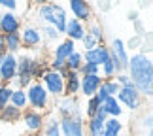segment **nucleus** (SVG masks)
<instances>
[{"label": "nucleus", "mask_w": 153, "mask_h": 136, "mask_svg": "<svg viewBox=\"0 0 153 136\" xmlns=\"http://www.w3.org/2000/svg\"><path fill=\"white\" fill-rule=\"evenodd\" d=\"M125 72L142 97H153V59L148 53H132L128 57V66Z\"/></svg>", "instance_id": "obj_1"}, {"label": "nucleus", "mask_w": 153, "mask_h": 136, "mask_svg": "<svg viewBox=\"0 0 153 136\" xmlns=\"http://www.w3.org/2000/svg\"><path fill=\"white\" fill-rule=\"evenodd\" d=\"M48 70V64H44L40 59L32 55H17V76L10 83L11 89H27L32 81H40L42 74Z\"/></svg>", "instance_id": "obj_2"}, {"label": "nucleus", "mask_w": 153, "mask_h": 136, "mask_svg": "<svg viewBox=\"0 0 153 136\" xmlns=\"http://www.w3.org/2000/svg\"><path fill=\"white\" fill-rule=\"evenodd\" d=\"M36 17L38 21H42V25H49L53 28H57L61 34H64L68 21V13L64 10V6L57 2H44L36 6Z\"/></svg>", "instance_id": "obj_3"}, {"label": "nucleus", "mask_w": 153, "mask_h": 136, "mask_svg": "<svg viewBox=\"0 0 153 136\" xmlns=\"http://www.w3.org/2000/svg\"><path fill=\"white\" fill-rule=\"evenodd\" d=\"M27 93V100H28V108L36 110V111H44L49 108V94L44 89V85L40 81H32L30 85L25 89Z\"/></svg>", "instance_id": "obj_4"}, {"label": "nucleus", "mask_w": 153, "mask_h": 136, "mask_svg": "<svg viewBox=\"0 0 153 136\" xmlns=\"http://www.w3.org/2000/svg\"><path fill=\"white\" fill-rule=\"evenodd\" d=\"M40 83L44 85V89L48 91L49 97H55V98L64 97V78L59 72H53V70L48 68L40 78Z\"/></svg>", "instance_id": "obj_5"}, {"label": "nucleus", "mask_w": 153, "mask_h": 136, "mask_svg": "<svg viewBox=\"0 0 153 136\" xmlns=\"http://www.w3.org/2000/svg\"><path fill=\"white\" fill-rule=\"evenodd\" d=\"M117 102L123 106V110H131V111H136L142 108V94L136 91L134 85H127V87H121L119 93H117Z\"/></svg>", "instance_id": "obj_6"}, {"label": "nucleus", "mask_w": 153, "mask_h": 136, "mask_svg": "<svg viewBox=\"0 0 153 136\" xmlns=\"http://www.w3.org/2000/svg\"><path fill=\"white\" fill-rule=\"evenodd\" d=\"M57 111L61 115V119H64V117H83L85 119V111L79 106L76 97H66L64 94V97L57 98Z\"/></svg>", "instance_id": "obj_7"}, {"label": "nucleus", "mask_w": 153, "mask_h": 136, "mask_svg": "<svg viewBox=\"0 0 153 136\" xmlns=\"http://www.w3.org/2000/svg\"><path fill=\"white\" fill-rule=\"evenodd\" d=\"M19 38H21V45L25 47V49H38V47L44 44L42 32H40L38 25H32V23H27V25L21 27Z\"/></svg>", "instance_id": "obj_8"}, {"label": "nucleus", "mask_w": 153, "mask_h": 136, "mask_svg": "<svg viewBox=\"0 0 153 136\" xmlns=\"http://www.w3.org/2000/svg\"><path fill=\"white\" fill-rule=\"evenodd\" d=\"M61 136H85V119L83 117H64L59 119Z\"/></svg>", "instance_id": "obj_9"}, {"label": "nucleus", "mask_w": 153, "mask_h": 136, "mask_svg": "<svg viewBox=\"0 0 153 136\" xmlns=\"http://www.w3.org/2000/svg\"><path fill=\"white\" fill-rule=\"evenodd\" d=\"M108 49H110V57L115 61V64L119 66L123 72L127 70V66H128V49H127V45H125V42H123L121 38H114L111 40V44L108 45Z\"/></svg>", "instance_id": "obj_10"}, {"label": "nucleus", "mask_w": 153, "mask_h": 136, "mask_svg": "<svg viewBox=\"0 0 153 136\" xmlns=\"http://www.w3.org/2000/svg\"><path fill=\"white\" fill-rule=\"evenodd\" d=\"M21 119L23 123H25V127H27V131L36 136L38 132H42V129H44V123H45V115H44V111H36V110H30V108H27V110H23V115H21Z\"/></svg>", "instance_id": "obj_11"}, {"label": "nucleus", "mask_w": 153, "mask_h": 136, "mask_svg": "<svg viewBox=\"0 0 153 136\" xmlns=\"http://www.w3.org/2000/svg\"><path fill=\"white\" fill-rule=\"evenodd\" d=\"M17 76V55L13 53H6L0 64V81L4 85H10Z\"/></svg>", "instance_id": "obj_12"}, {"label": "nucleus", "mask_w": 153, "mask_h": 136, "mask_svg": "<svg viewBox=\"0 0 153 136\" xmlns=\"http://www.w3.org/2000/svg\"><path fill=\"white\" fill-rule=\"evenodd\" d=\"M23 27L21 17L13 11H2L0 15V34L8 36V34H17Z\"/></svg>", "instance_id": "obj_13"}, {"label": "nucleus", "mask_w": 153, "mask_h": 136, "mask_svg": "<svg viewBox=\"0 0 153 136\" xmlns=\"http://www.w3.org/2000/svg\"><path fill=\"white\" fill-rule=\"evenodd\" d=\"M110 61V49H108V45H97L95 49H89V51H83V62H91V64H95V66H104L106 62Z\"/></svg>", "instance_id": "obj_14"}, {"label": "nucleus", "mask_w": 153, "mask_h": 136, "mask_svg": "<svg viewBox=\"0 0 153 136\" xmlns=\"http://www.w3.org/2000/svg\"><path fill=\"white\" fill-rule=\"evenodd\" d=\"M68 8L72 11L74 19H78L81 23H89L93 19V8H91L89 2H83V0H70Z\"/></svg>", "instance_id": "obj_15"}, {"label": "nucleus", "mask_w": 153, "mask_h": 136, "mask_svg": "<svg viewBox=\"0 0 153 136\" xmlns=\"http://www.w3.org/2000/svg\"><path fill=\"white\" fill-rule=\"evenodd\" d=\"M102 85V78L100 74L97 76H81V85H79V94H83L85 98H91L98 93Z\"/></svg>", "instance_id": "obj_16"}, {"label": "nucleus", "mask_w": 153, "mask_h": 136, "mask_svg": "<svg viewBox=\"0 0 153 136\" xmlns=\"http://www.w3.org/2000/svg\"><path fill=\"white\" fill-rule=\"evenodd\" d=\"M108 119V115L102 111V108L97 111L95 117L87 119L85 123V136H104V121Z\"/></svg>", "instance_id": "obj_17"}, {"label": "nucleus", "mask_w": 153, "mask_h": 136, "mask_svg": "<svg viewBox=\"0 0 153 136\" xmlns=\"http://www.w3.org/2000/svg\"><path fill=\"white\" fill-rule=\"evenodd\" d=\"M85 23H81L74 17H68L66 21V28H64V36L72 42H81V38L85 36Z\"/></svg>", "instance_id": "obj_18"}, {"label": "nucleus", "mask_w": 153, "mask_h": 136, "mask_svg": "<svg viewBox=\"0 0 153 136\" xmlns=\"http://www.w3.org/2000/svg\"><path fill=\"white\" fill-rule=\"evenodd\" d=\"M78 49L76 47V42H72V40H62V42H59L55 47H53V61H61V62H66V59L72 55V53Z\"/></svg>", "instance_id": "obj_19"}, {"label": "nucleus", "mask_w": 153, "mask_h": 136, "mask_svg": "<svg viewBox=\"0 0 153 136\" xmlns=\"http://www.w3.org/2000/svg\"><path fill=\"white\" fill-rule=\"evenodd\" d=\"M119 89H121V85L117 83L115 80H102V85H100V89H98V93L95 97L100 100V104H102L108 97H117Z\"/></svg>", "instance_id": "obj_20"}, {"label": "nucleus", "mask_w": 153, "mask_h": 136, "mask_svg": "<svg viewBox=\"0 0 153 136\" xmlns=\"http://www.w3.org/2000/svg\"><path fill=\"white\" fill-rule=\"evenodd\" d=\"M79 85H81L79 72H68L66 78H64V94H66V97L79 94Z\"/></svg>", "instance_id": "obj_21"}, {"label": "nucleus", "mask_w": 153, "mask_h": 136, "mask_svg": "<svg viewBox=\"0 0 153 136\" xmlns=\"http://www.w3.org/2000/svg\"><path fill=\"white\" fill-rule=\"evenodd\" d=\"M100 108H102V111L108 117H117V119H119V117L123 115V106L117 102V98L115 97H108L104 100V102L100 104Z\"/></svg>", "instance_id": "obj_22"}, {"label": "nucleus", "mask_w": 153, "mask_h": 136, "mask_svg": "<svg viewBox=\"0 0 153 136\" xmlns=\"http://www.w3.org/2000/svg\"><path fill=\"white\" fill-rule=\"evenodd\" d=\"M42 136H61L59 119L53 114L45 115V123H44V129H42Z\"/></svg>", "instance_id": "obj_23"}, {"label": "nucleus", "mask_w": 153, "mask_h": 136, "mask_svg": "<svg viewBox=\"0 0 153 136\" xmlns=\"http://www.w3.org/2000/svg\"><path fill=\"white\" fill-rule=\"evenodd\" d=\"M21 115H23L21 110H17L15 106L8 104L2 111H0V123H17L21 119Z\"/></svg>", "instance_id": "obj_24"}, {"label": "nucleus", "mask_w": 153, "mask_h": 136, "mask_svg": "<svg viewBox=\"0 0 153 136\" xmlns=\"http://www.w3.org/2000/svg\"><path fill=\"white\" fill-rule=\"evenodd\" d=\"M10 104L15 106L17 110H27L28 108V100H27V93L25 89H13L11 91V97H10Z\"/></svg>", "instance_id": "obj_25"}, {"label": "nucleus", "mask_w": 153, "mask_h": 136, "mask_svg": "<svg viewBox=\"0 0 153 136\" xmlns=\"http://www.w3.org/2000/svg\"><path fill=\"white\" fill-rule=\"evenodd\" d=\"M123 123L117 117H108L104 121V136H121Z\"/></svg>", "instance_id": "obj_26"}, {"label": "nucleus", "mask_w": 153, "mask_h": 136, "mask_svg": "<svg viewBox=\"0 0 153 136\" xmlns=\"http://www.w3.org/2000/svg\"><path fill=\"white\" fill-rule=\"evenodd\" d=\"M4 45H6V51H8V53H13V55H17V53L23 49L19 32H17V34H8V36H4Z\"/></svg>", "instance_id": "obj_27"}, {"label": "nucleus", "mask_w": 153, "mask_h": 136, "mask_svg": "<svg viewBox=\"0 0 153 136\" xmlns=\"http://www.w3.org/2000/svg\"><path fill=\"white\" fill-rule=\"evenodd\" d=\"M85 30H87V34H91L98 44L104 42V28H102V25H100V21H98V19H91L89 25L85 27Z\"/></svg>", "instance_id": "obj_28"}, {"label": "nucleus", "mask_w": 153, "mask_h": 136, "mask_svg": "<svg viewBox=\"0 0 153 136\" xmlns=\"http://www.w3.org/2000/svg\"><path fill=\"white\" fill-rule=\"evenodd\" d=\"M81 64H83V51L76 49L72 55L66 59V70L68 72H78L81 68Z\"/></svg>", "instance_id": "obj_29"}, {"label": "nucleus", "mask_w": 153, "mask_h": 136, "mask_svg": "<svg viewBox=\"0 0 153 136\" xmlns=\"http://www.w3.org/2000/svg\"><path fill=\"white\" fill-rule=\"evenodd\" d=\"M38 28H40V32H42V40H44V42H48V44L59 42V38H61V32H59L57 28L49 27V25H40Z\"/></svg>", "instance_id": "obj_30"}, {"label": "nucleus", "mask_w": 153, "mask_h": 136, "mask_svg": "<svg viewBox=\"0 0 153 136\" xmlns=\"http://www.w3.org/2000/svg\"><path fill=\"white\" fill-rule=\"evenodd\" d=\"M100 110V100H98L97 97H91V98H87V102H85V117L87 119H91V117H95L97 115V111Z\"/></svg>", "instance_id": "obj_31"}, {"label": "nucleus", "mask_w": 153, "mask_h": 136, "mask_svg": "<svg viewBox=\"0 0 153 136\" xmlns=\"http://www.w3.org/2000/svg\"><path fill=\"white\" fill-rule=\"evenodd\" d=\"M11 87L10 85H4V83H0V111H2L6 106L10 104V97H11Z\"/></svg>", "instance_id": "obj_32"}, {"label": "nucleus", "mask_w": 153, "mask_h": 136, "mask_svg": "<svg viewBox=\"0 0 153 136\" xmlns=\"http://www.w3.org/2000/svg\"><path fill=\"white\" fill-rule=\"evenodd\" d=\"M78 72H79V76H97V74H100V68L91 62H83Z\"/></svg>", "instance_id": "obj_33"}, {"label": "nucleus", "mask_w": 153, "mask_h": 136, "mask_svg": "<svg viewBox=\"0 0 153 136\" xmlns=\"http://www.w3.org/2000/svg\"><path fill=\"white\" fill-rule=\"evenodd\" d=\"M81 45H83V51H89V49H95V47H97V45H100V44H98L97 40L91 36V34H87V32H85V36L81 38Z\"/></svg>", "instance_id": "obj_34"}, {"label": "nucleus", "mask_w": 153, "mask_h": 136, "mask_svg": "<svg viewBox=\"0 0 153 136\" xmlns=\"http://www.w3.org/2000/svg\"><path fill=\"white\" fill-rule=\"evenodd\" d=\"M0 8H4V11H13V13H17L19 2L17 0H0Z\"/></svg>", "instance_id": "obj_35"}, {"label": "nucleus", "mask_w": 153, "mask_h": 136, "mask_svg": "<svg viewBox=\"0 0 153 136\" xmlns=\"http://www.w3.org/2000/svg\"><path fill=\"white\" fill-rule=\"evenodd\" d=\"M117 83H119L121 87H127V85H132V81H131V78H128V74L127 72H121V74H117L115 78H114Z\"/></svg>", "instance_id": "obj_36"}, {"label": "nucleus", "mask_w": 153, "mask_h": 136, "mask_svg": "<svg viewBox=\"0 0 153 136\" xmlns=\"http://www.w3.org/2000/svg\"><path fill=\"white\" fill-rule=\"evenodd\" d=\"M0 53H2V55L8 53V51H6V45H4V36H2V34H0Z\"/></svg>", "instance_id": "obj_37"}, {"label": "nucleus", "mask_w": 153, "mask_h": 136, "mask_svg": "<svg viewBox=\"0 0 153 136\" xmlns=\"http://www.w3.org/2000/svg\"><path fill=\"white\" fill-rule=\"evenodd\" d=\"M142 134H144V136H153V125H151V127H149L146 132H142Z\"/></svg>", "instance_id": "obj_38"}, {"label": "nucleus", "mask_w": 153, "mask_h": 136, "mask_svg": "<svg viewBox=\"0 0 153 136\" xmlns=\"http://www.w3.org/2000/svg\"><path fill=\"white\" fill-rule=\"evenodd\" d=\"M2 59H4V55H2V53H0V64H2Z\"/></svg>", "instance_id": "obj_39"}, {"label": "nucleus", "mask_w": 153, "mask_h": 136, "mask_svg": "<svg viewBox=\"0 0 153 136\" xmlns=\"http://www.w3.org/2000/svg\"><path fill=\"white\" fill-rule=\"evenodd\" d=\"M28 136H34V134H28Z\"/></svg>", "instance_id": "obj_40"}, {"label": "nucleus", "mask_w": 153, "mask_h": 136, "mask_svg": "<svg viewBox=\"0 0 153 136\" xmlns=\"http://www.w3.org/2000/svg\"><path fill=\"white\" fill-rule=\"evenodd\" d=\"M0 15H2V11H0Z\"/></svg>", "instance_id": "obj_41"}, {"label": "nucleus", "mask_w": 153, "mask_h": 136, "mask_svg": "<svg viewBox=\"0 0 153 136\" xmlns=\"http://www.w3.org/2000/svg\"><path fill=\"white\" fill-rule=\"evenodd\" d=\"M0 83H2V81H0Z\"/></svg>", "instance_id": "obj_42"}]
</instances>
